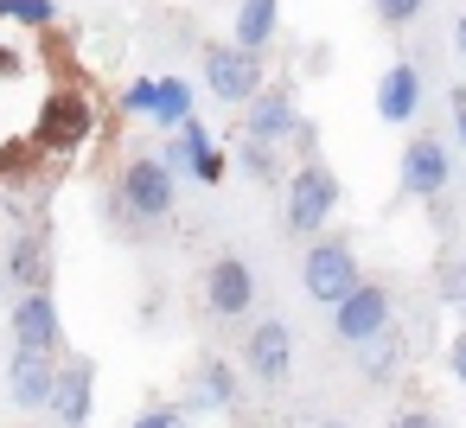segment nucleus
I'll list each match as a JSON object with an SVG mask.
<instances>
[{
  "instance_id": "c756f323",
  "label": "nucleus",
  "mask_w": 466,
  "mask_h": 428,
  "mask_svg": "<svg viewBox=\"0 0 466 428\" xmlns=\"http://www.w3.org/2000/svg\"><path fill=\"white\" fill-rule=\"evenodd\" d=\"M453 52H460V58H466V14H460V20H453Z\"/></svg>"
},
{
  "instance_id": "f03ea898",
  "label": "nucleus",
  "mask_w": 466,
  "mask_h": 428,
  "mask_svg": "<svg viewBox=\"0 0 466 428\" xmlns=\"http://www.w3.org/2000/svg\"><path fill=\"white\" fill-rule=\"evenodd\" d=\"M332 211H339V179H332V167H326V160L294 167V179H288V205H281L288 237H319V230L332 224Z\"/></svg>"
},
{
  "instance_id": "f3484780",
  "label": "nucleus",
  "mask_w": 466,
  "mask_h": 428,
  "mask_svg": "<svg viewBox=\"0 0 466 428\" xmlns=\"http://www.w3.org/2000/svg\"><path fill=\"white\" fill-rule=\"evenodd\" d=\"M402 364H409V339L396 326L364 339V383H390V377H402Z\"/></svg>"
},
{
  "instance_id": "c85d7f7f",
  "label": "nucleus",
  "mask_w": 466,
  "mask_h": 428,
  "mask_svg": "<svg viewBox=\"0 0 466 428\" xmlns=\"http://www.w3.org/2000/svg\"><path fill=\"white\" fill-rule=\"evenodd\" d=\"M453 122H460V148H466V90H453Z\"/></svg>"
},
{
  "instance_id": "4468645a",
  "label": "nucleus",
  "mask_w": 466,
  "mask_h": 428,
  "mask_svg": "<svg viewBox=\"0 0 466 428\" xmlns=\"http://www.w3.org/2000/svg\"><path fill=\"white\" fill-rule=\"evenodd\" d=\"M377 116L383 122H415L421 116V71L409 58H396L383 77H377Z\"/></svg>"
},
{
  "instance_id": "7c9ffc66",
  "label": "nucleus",
  "mask_w": 466,
  "mask_h": 428,
  "mask_svg": "<svg viewBox=\"0 0 466 428\" xmlns=\"http://www.w3.org/2000/svg\"><path fill=\"white\" fill-rule=\"evenodd\" d=\"M0 20H14V0H0Z\"/></svg>"
},
{
  "instance_id": "a878e982",
  "label": "nucleus",
  "mask_w": 466,
  "mask_h": 428,
  "mask_svg": "<svg viewBox=\"0 0 466 428\" xmlns=\"http://www.w3.org/2000/svg\"><path fill=\"white\" fill-rule=\"evenodd\" d=\"M390 428H441V415L415 403V409H396V415H390Z\"/></svg>"
},
{
  "instance_id": "bb28decb",
  "label": "nucleus",
  "mask_w": 466,
  "mask_h": 428,
  "mask_svg": "<svg viewBox=\"0 0 466 428\" xmlns=\"http://www.w3.org/2000/svg\"><path fill=\"white\" fill-rule=\"evenodd\" d=\"M192 179L218 186V179H224V154H218V148H205V154H198V167H192Z\"/></svg>"
},
{
  "instance_id": "393cba45",
  "label": "nucleus",
  "mask_w": 466,
  "mask_h": 428,
  "mask_svg": "<svg viewBox=\"0 0 466 428\" xmlns=\"http://www.w3.org/2000/svg\"><path fill=\"white\" fill-rule=\"evenodd\" d=\"M441 294H447L453 307H466V262H460V256L441 262Z\"/></svg>"
},
{
  "instance_id": "4be33fe9",
  "label": "nucleus",
  "mask_w": 466,
  "mask_h": 428,
  "mask_svg": "<svg viewBox=\"0 0 466 428\" xmlns=\"http://www.w3.org/2000/svg\"><path fill=\"white\" fill-rule=\"evenodd\" d=\"M421 7H428V0H370V14H377L383 26H409Z\"/></svg>"
},
{
  "instance_id": "412c9836",
  "label": "nucleus",
  "mask_w": 466,
  "mask_h": 428,
  "mask_svg": "<svg viewBox=\"0 0 466 428\" xmlns=\"http://www.w3.org/2000/svg\"><path fill=\"white\" fill-rule=\"evenodd\" d=\"M154 103H160V77H135V84L122 90V109H128V116H154Z\"/></svg>"
},
{
  "instance_id": "ddd939ff",
  "label": "nucleus",
  "mask_w": 466,
  "mask_h": 428,
  "mask_svg": "<svg viewBox=\"0 0 466 428\" xmlns=\"http://www.w3.org/2000/svg\"><path fill=\"white\" fill-rule=\"evenodd\" d=\"M90 403H96V364L77 358V364H58V390H52V415L65 428H90Z\"/></svg>"
},
{
  "instance_id": "20e7f679",
  "label": "nucleus",
  "mask_w": 466,
  "mask_h": 428,
  "mask_svg": "<svg viewBox=\"0 0 466 428\" xmlns=\"http://www.w3.org/2000/svg\"><path fill=\"white\" fill-rule=\"evenodd\" d=\"M205 90H211L218 103L243 109V103L262 90V58L243 52L237 39H230V46H205Z\"/></svg>"
},
{
  "instance_id": "6e6552de",
  "label": "nucleus",
  "mask_w": 466,
  "mask_h": 428,
  "mask_svg": "<svg viewBox=\"0 0 466 428\" xmlns=\"http://www.w3.org/2000/svg\"><path fill=\"white\" fill-rule=\"evenodd\" d=\"M447 179H453L447 141H434V135H415V141L402 148V167H396V192H409V199H441V192H447Z\"/></svg>"
},
{
  "instance_id": "b1692460",
  "label": "nucleus",
  "mask_w": 466,
  "mask_h": 428,
  "mask_svg": "<svg viewBox=\"0 0 466 428\" xmlns=\"http://www.w3.org/2000/svg\"><path fill=\"white\" fill-rule=\"evenodd\" d=\"M14 20L20 26H52L58 20V0H14Z\"/></svg>"
},
{
  "instance_id": "39448f33",
  "label": "nucleus",
  "mask_w": 466,
  "mask_h": 428,
  "mask_svg": "<svg viewBox=\"0 0 466 428\" xmlns=\"http://www.w3.org/2000/svg\"><path fill=\"white\" fill-rule=\"evenodd\" d=\"M237 116H243V135H249V141H268V148H281V141H300V135H307V122H300V109H294V90H288V84H262Z\"/></svg>"
},
{
  "instance_id": "5701e85b",
  "label": "nucleus",
  "mask_w": 466,
  "mask_h": 428,
  "mask_svg": "<svg viewBox=\"0 0 466 428\" xmlns=\"http://www.w3.org/2000/svg\"><path fill=\"white\" fill-rule=\"evenodd\" d=\"M186 415H192V409H173V403H154V409H141V415H135V428H192Z\"/></svg>"
},
{
  "instance_id": "2eb2a0df",
  "label": "nucleus",
  "mask_w": 466,
  "mask_h": 428,
  "mask_svg": "<svg viewBox=\"0 0 466 428\" xmlns=\"http://www.w3.org/2000/svg\"><path fill=\"white\" fill-rule=\"evenodd\" d=\"M230 403H237V371L224 358H198L192 377H186V409L211 415V409H230Z\"/></svg>"
},
{
  "instance_id": "7ed1b4c3",
  "label": "nucleus",
  "mask_w": 466,
  "mask_h": 428,
  "mask_svg": "<svg viewBox=\"0 0 466 428\" xmlns=\"http://www.w3.org/2000/svg\"><path fill=\"white\" fill-rule=\"evenodd\" d=\"M358 281H364L358 250H351L345 237H313V250H307V262H300V288H307L319 307H339Z\"/></svg>"
},
{
  "instance_id": "9d476101",
  "label": "nucleus",
  "mask_w": 466,
  "mask_h": 428,
  "mask_svg": "<svg viewBox=\"0 0 466 428\" xmlns=\"http://www.w3.org/2000/svg\"><path fill=\"white\" fill-rule=\"evenodd\" d=\"M58 352H39V345H14V364H7V396L20 409H52V390H58Z\"/></svg>"
},
{
  "instance_id": "dca6fc26",
  "label": "nucleus",
  "mask_w": 466,
  "mask_h": 428,
  "mask_svg": "<svg viewBox=\"0 0 466 428\" xmlns=\"http://www.w3.org/2000/svg\"><path fill=\"white\" fill-rule=\"evenodd\" d=\"M275 33H281V0H243L237 20H230V39H237L243 52L275 46Z\"/></svg>"
},
{
  "instance_id": "6ab92c4d",
  "label": "nucleus",
  "mask_w": 466,
  "mask_h": 428,
  "mask_svg": "<svg viewBox=\"0 0 466 428\" xmlns=\"http://www.w3.org/2000/svg\"><path fill=\"white\" fill-rule=\"evenodd\" d=\"M147 122H160V128L192 122V90H186L179 77H160V103H154V116H147Z\"/></svg>"
},
{
  "instance_id": "9b49d317",
  "label": "nucleus",
  "mask_w": 466,
  "mask_h": 428,
  "mask_svg": "<svg viewBox=\"0 0 466 428\" xmlns=\"http://www.w3.org/2000/svg\"><path fill=\"white\" fill-rule=\"evenodd\" d=\"M243 364H249L256 383H281L294 371V332L281 320H256L249 339H243Z\"/></svg>"
},
{
  "instance_id": "f8f14e48",
  "label": "nucleus",
  "mask_w": 466,
  "mask_h": 428,
  "mask_svg": "<svg viewBox=\"0 0 466 428\" xmlns=\"http://www.w3.org/2000/svg\"><path fill=\"white\" fill-rule=\"evenodd\" d=\"M14 345H39V352H58L65 345V326H58V301L46 288H26L20 307H14Z\"/></svg>"
},
{
  "instance_id": "aec40b11",
  "label": "nucleus",
  "mask_w": 466,
  "mask_h": 428,
  "mask_svg": "<svg viewBox=\"0 0 466 428\" xmlns=\"http://www.w3.org/2000/svg\"><path fill=\"white\" fill-rule=\"evenodd\" d=\"M237 160H243V173H249V179H262V186H268V179H281V167H275V148H268V141H249V135H243Z\"/></svg>"
},
{
  "instance_id": "423d86ee",
  "label": "nucleus",
  "mask_w": 466,
  "mask_h": 428,
  "mask_svg": "<svg viewBox=\"0 0 466 428\" xmlns=\"http://www.w3.org/2000/svg\"><path fill=\"white\" fill-rule=\"evenodd\" d=\"M90 128H96L90 97H84V90H52V97H46V109H39L33 141H39V148H58V154H71V148H84V141H90Z\"/></svg>"
},
{
  "instance_id": "cd10ccee",
  "label": "nucleus",
  "mask_w": 466,
  "mask_h": 428,
  "mask_svg": "<svg viewBox=\"0 0 466 428\" xmlns=\"http://www.w3.org/2000/svg\"><path fill=\"white\" fill-rule=\"evenodd\" d=\"M447 371H453V377H460V383H466V332H460V339H453V345H447Z\"/></svg>"
},
{
  "instance_id": "f257e3e1",
  "label": "nucleus",
  "mask_w": 466,
  "mask_h": 428,
  "mask_svg": "<svg viewBox=\"0 0 466 428\" xmlns=\"http://www.w3.org/2000/svg\"><path fill=\"white\" fill-rule=\"evenodd\" d=\"M173 199H179V179H173L167 154H135L122 167V179H116V211L135 218V224H167Z\"/></svg>"
},
{
  "instance_id": "0eeeda50",
  "label": "nucleus",
  "mask_w": 466,
  "mask_h": 428,
  "mask_svg": "<svg viewBox=\"0 0 466 428\" xmlns=\"http://www.w3.org/2000/svg\"><path fill=\"white\" fill-rule=\"evenodd\" d=\"M205 307H211V320L237 326V320L256 307V269H249L243 256H218V262L205 269Z\"/></svg>"
},
{
  "instance_id": "1a4fd4ad",
  "label": "nucleus",
  "mask_w": 466,
  "mask_h": 428,
  "mask_svg": "<svg viewBox=\"0 0 466 428\" xmlns=\"http://www.w3.org/2000/svg\"><path fill=\"white\" fill-rule=\"evenodd\" d=\"M390 326V288L383 281H358L339 307H332V332L345 339V345H364V339H377Z\"/></svg>"
},
{
  "instance_id": "a211bd4d",
  "label": "nucleus",
  "mask_w": 466,
  "mask_h": 428,
  "mask_svg": "<svg viewBox=\"0 0 466 428\" xmlns=\"http://www.w3.org/2000/svg\"><path fill=\"white\" fill-rule=\"evenodd\" d=\"M7 275L20 281V294H26V288H46V243H39L33 230L14 237V250H7Z\"/></svg>"
},
{
  "instance_id": "2f4dec72",
  "label": "nucleus",
  "mask_w": 466,
  "mask_h": 428,
  "mask_svg": "<svg viewBox=\"0 0 466 428\" xmlns=\"http://www.w3.org/2000/svg\"><path fill=\"white\" fill-rule=\"evenodd\" d=\"M326 428H345V422H326Z\"/></svg>"
}]
</instances>
